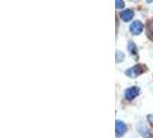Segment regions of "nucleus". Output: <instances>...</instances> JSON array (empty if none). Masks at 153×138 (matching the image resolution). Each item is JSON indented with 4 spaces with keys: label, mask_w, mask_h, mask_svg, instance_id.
<instances>
[{
    "label": "nucleus",
    "mask_w": 153,
    "mask_h": 138,
    "mask_svg": "<svg viewBox=\"0 0 153 138\" xmlns=\"http://www.w3.org/2000/svg\"><path fill=\"white\" fill-rule=\"evenodd\" d=\"M145 70H146V67L144 65H136V66H134L131 68L127 69L126 70V75L128 77H130V78H136L139 75H142Z\"/></svg>",
    "instance_id": "nucleus-1"
},
{
    "label": "nucleus",
    "mask_w": 153,
    "mask_h": 138,
    "mask_svg": "<svg viewBox=\"0 0 153 138\" xmlns=\"http://www.w3.org/2000/svg\"><path fill=\"white\" fill-rule=\"evenodd\" d=\"M139 92H140V89H139L138 86H131V88L126 90L124 97H126V99L132 100V99H135L138 94H139Z\"/></svg>",
    "instance_id": "nucleus-2"
},
{
    "label": "nucleus",
    "mask_w": 153,
    "mask_h": 138,
    "mask_svg": "<svg viewBox=\"0 0 153 138\" xmlns=\"http://www.w3.org/2000/svg\"><path fill=\"white\" fill-rule=\"evenodd\" d=\"M137 130L144 138H152L153 137L151 130H150V129H149V128H147L143 122H139L137 124Z\"/></svg>",
    "instance_id": "nucleus-3"
},
{
    "label": "nucleus",
    "mask_w": 153,
    "mask_h": 138,
    "mask_svg": "<svg viewBox=\"0 0 153 138\" xmlns=\"http://www.w3.org/2000/svg\"><path fill=\"white\" fill-rule=\"evenodd\" d=\"M115 132H116V136L117 137H121L123 136L126 132H127V124L122 121H116L115 122Z\"/></svg>",
    "instance_id": "nucleus-4"
},
{
    "label": "nucleus",
    "mask_w": 153,
    "mask_h": 138,
    "mask_svg": "<svg viewBox=\"0 0 153 138\" xmlns=\"http://www.w3.org/2000/svg\"><path fill=\"white\" fill-rule=\"evenodd\" d=\"M144 29V25L140 21H134L130 25V32L132 35H139Z\"/></svg>",
    "instance_id": "nucleus-5"
},
{
    "label": "nucleus",
    "mask_w": 153,
    "mask_h": 138,
    "mask_svg": "<svg viewBox=\"0 0 153 138\" xmlns=\"http://www.w3.org/2000/svg\"><path fill=\"white\" fill-rule=\"evenodd\" d=\"M120 17L122 19L124 22H129L134 17V12L131 9H126V10H123L122 13H120Z\"/></svg>",
    "instance_id": "nucleus-6"
},
{
    "label": "nucleus",
    "mask_w": 153,
    "mask_h": 138,
    "mask_svg": "<svg viewBox=\"0 0 153 138\" xmlns=\"http://www.w3.org/2000/svg\"><path fill=\"white\" fill-rule=\"evenodd\" d=\"M128 51L130 52V54L135 58V59H137L138 58V48L136 44L132 42V40H129L128 42Z\"/></svg>",
    "instance_id": "nucleus-7"
},
{
    "label": "nucleus",
    "mask_w": 153,
    "mask_h": 138,
    "mask_svg": "<svg viewBox=\"0 0 153 138\" xmlns=\"http://www.w3.org/2000/svg\"><path fill=\"white\" fill-rule=\"evenodd\" d=\"M146 36L150 40L153 42V19H151L146 24Z\"/></svg>",
    "instance_id": "nucleus-8"
},
{
    "label": "nucleus",
    "mask_w": 153,
    "mask_h": 138,
    "mask_svg": "<svg viewBox=\"0 0 153 138\" xmlns=\"http://www.w3.org/2000/svg\"><path fill=\"white\" fill-rule=\"evenodd\" d=\"M124 59V54L120 51H116V62H121Z\"/></svg>",
    "instance_id": "nucleus-9"
},
{
    "label": "nucleus",
    "mask_w": 153,
    "mask_h": 138,
    "mask_svg": "<svg viewBox=\"0 0 153 138\" xmlns=\"http://www.w3.org/2000/svg\"><path fill=\"white\" fill-rule=\"evenodd\" d=\"M115 4H116V8H123L124 7V1H120V0H116L115 1Z\"/></svg>",
    "instance_id": "nucleus-10"
},
{
    "label": "nucleus",
    "mask_w": 153,
    "mask_h": 138,
    "mask_svg": "<svg viewBox=\"0 0 153 138\" xmlns=\"http://www.w3.org/2000/svg\"><path fill=\"white\" fill-rule=\"evenodd\" d=\"M147 122L150 123V124H151V125L153 127V114L147 115Z\"/></svg>",
    "instance_id": "nucleus-11"
}]
</instances>
